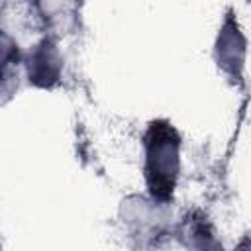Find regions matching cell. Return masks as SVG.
Wrapping results in <instances>:
<instances>
[{
	"label": "cell",
	"mask_w": 251,
	"mask_h": 251,
	"mask_svg": "<svg viewBox=\"0 0 251 251\" xmlns=\"http://www.w3.org/2000/svg\"><path fill=\"white\" fill-rule=\"evenodd\" d=\"M63 69V59L61 53L55 45L53 39L45 37L37 45H33L25 57V73L31 84L41 86V88H51Z\"/></svg>",
	"instance_id": "3957f363"
},
{
	"label": "cell",
	"mask_w": 251,
	"mask_h": 251,
	"mask_svg": "<svg viewBox=\"0 0 251 251\" xmlns=\"http://www.w3.org/2000/svg\"><path fill=\"white\" fill-rule=\"evenodd\" d=\"M245 53H247V39L239 27L235 14L229 10L224 16V22L216 35V43H214L216 65L229 80L243 82Z\"/></svg>",
	"instance_id": "7a4b0ae2"
},
{
	"label": "cell",
	"mask_w": 251,
	"mask_h": 251,
	"mask_svg": "<svg viewBox=\"0 0 251 251\" xmlns=\"http://www.w3.org/2000/svg\"><path fill=\"white\" fill-rule=\"evenodd\" d=\"M143 173L149 194L161 204H169L180 173V135L165 120H155L143 135Z\"/></svg>",
	"instance_id": "6da1fadb"
},
{
	"label": "cell",
	"mask_w": 251,
	"mask_h": 251,
	"mask_svg": "<svg viewBox=\"0 0 251 251\" xmlns=\"http://www.w3.org/2000/svg\"><path fill=\"white\" fill-rule=\"evenodd\" d=\"M20 61V51L16 41L0 29V78H8V71Z\"/></svg>",
	"instance_id": "277c9868"
}]
</instances>
